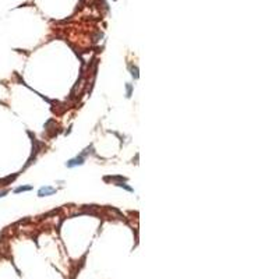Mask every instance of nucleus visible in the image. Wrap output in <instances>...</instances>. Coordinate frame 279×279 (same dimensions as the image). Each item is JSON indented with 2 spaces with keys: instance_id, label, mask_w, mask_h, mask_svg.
Wrapping results in <instances>:
<instances>
[{
  "instance_id": "obj_3",
  "label": "nucleus",
  "mask_w": 279,
  "mask_h": 279,
  "mask_svg": "<svg viewBox=\"0 0 279 279\" xmlns=\"http://www.w3.org/2000/svg\"><path fill=\"white\" fill-rule=\"evenodd\" d=\"M31 190V186H25V187H18V188H16V193H21V191H28Z\"/></svg>"
},
{
  "instance_id": "obj_1",
  "label": "nucleus",
  "mask_w": 279,
  "mask_h": 279,
  "mask_svg": "<svg viewBox=\"0 0 279 279\" xmlns=\"http://www.w3.org/2000/svg\"><path fill=\"white\" fill-rule=\"evenodd\" d=\"M82 163H84V156L80 155V156H77L76 159H71V161L67 162V166H69V168H73V166H76V165H82Z\"/></svg>"
},
{
  "instance_id": "obj_2",
  "label": "nucleus",
  "mask_w": 279,
  "mask_h": 279,
  "mask_svg": "<svg viewBox=\"0 0 279 279\" xmlns=\"http://www.w3.org/2000/svg\"><path fill=\"white\" fill-rule=\"evenodd\" d=\"M55 188H52V187H42L39 190V195L40 197H45V195H50V194H53L55 193Z\"/></svg>"
},
{
  "instance_id": "obj_4",
  "label": "nucleus",
  "mask_w": 279,
  "mask_h": 279,
  "mask_svg": "<svg viewBox=\"0 0 279 279\" xmlns=\"http://www.w3.org/2000/svg\"><path fill=\"white\" fill-rule=\"evenodd\" d=\"M131 95V85H127V96H130Z\"/></svg>"
}]
</instances>
